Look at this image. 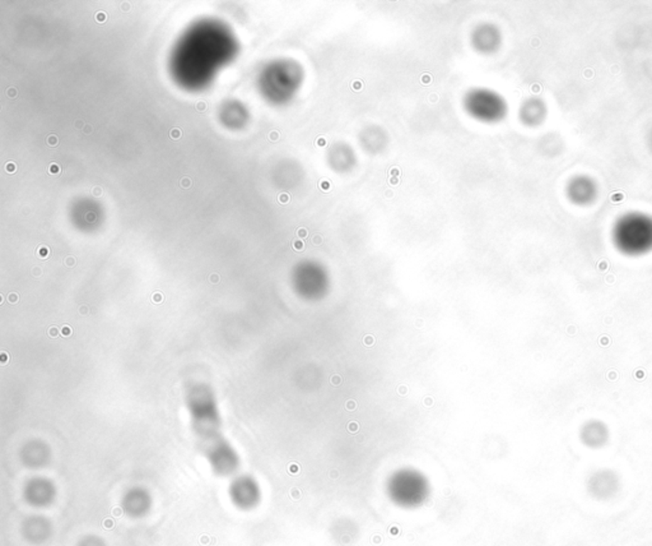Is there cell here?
Masks as SVG:
<instances>
[{
	"label": "cell",
	"mask_w": 652,
	"mask_h": 546,
	"mask_svg": "<svg viewBox=\"0 0 652 546\" xmlns=\"http://www.w3.org/2000/svg\"><path fill=\"white\" fill-rule=\"evenodd\" d=\"M568 202L576 207H589L600 196V185L595 178L587 174H576L568 179L565 187Z\"/></svg>",
	"instance_id": "cell-3"
},
{
	"label": "cell",
	"mask_w": 652,
	"mask_h": 546,
	"mask_svg": "<svg viewBox=\"0 0 652 546\" xmlns=\"http://www.w3.org/2000/svg\"><path fill=\"white\" fill-rule=\"evenodd\" d=\"M502 41L503 36L500 27L491 22H483L476 26L470 35L473 49L483 56H492L497 53L502 46Z\"/></svg>",
	"instance_id": "cell-4"
},
{
	"label": "cell",
	"mask_w": 652,
	"mask_h": 546,
	"mask_svg": "<svg viewBox=\"0 0 652 546\" xmlns=\"http://www.w3.org/2000/svg\"><path fill=\"white\" fill-rule=\"evenodd\" d=\"M59 172H60V169L56 164H53V165L50 166V172L51 174H59Z\"/></svg>",
	"instance_id": "cell-15"
},
{
	"label": "cell",
	"mask_w": 652,
	"mask_h": 546,
	"mask_svg": "<svg viewBox=\"0 0 652 546\" xmlns=\"http://www.w3.org/2000/svg\"><path fill=\"white\" fill-rule=\"evenodd\" d=\"M231 499L237 508L247 510L256 503V490L252 485L246 481H237L232 486Z\"/></svg>",
	"instance_id": "cell-9"
},
{
	"label": "cell",
	"mask_w": 652,
	"mask_h": 546,
	"mask_svg": "<svg viewBox=\"0 0 652 546\" xmlns=\"http://www.w3.org/2000/svg\"><path fill=\"white\" fill-rule=\"evenodd\" d=\"M6 169L8 172H16V165L13 162H9V164H6Z\"/></svg>",
	"instance_id": "cell-16"
},
{
	"label": "cell",
	"mask_w": 652,
	"mask_h": 546,
	"mask_svg": "<svg viewBox=\"0 0 652 546\" xmlns=\"http://www.w3.org/2000/svg\"><path fill=\"white\" fill-rule=\"evenodd\" d=\"M78 546H105L104 541L100 540L96 536H90L83 541H80Z\"/></svg>",
	"instance_id": "cell-11"
},
{
	"label": "cell",
	"mask_w": 652,
	"mask_h": 546,
	"mask_svg": "<svg viewBox=\"0 0 652 546\" xmlns=\"http://www.w3.org/2000/svg\"><path fill=\"white\" fill-rule=\"evenodd\" d=\"M171 137H172L173 140L178 138V137H180V130H178V129H173V130L171 132Z\"/></svg>",
	"instance_id": "cell-18"
},
{
	"label": "cell",
	"mask_w": 652,
	"mask_h": 546,
	"mask_svg": "<svg viewBox=\"0 0 652 546\" xmlns=\"http://www.w3.org/2000/svg\"><path fill=\"white\" fill-rule=\"evenodd\" d=\"M581 439L592 448L602 447L608 441V429L600 421H589L581 430Z\"/></svg>",
	"instance_id": "cell-8"
},
{
	"label": "cell",
	"mask_w": 652,
	"mask_h": 546,
	"mask_svg": "<svg viewBox=\"0 0 652 546\" xmlns=\"http://www.w3.org/2000/svg\"><path fill=\"white\" fill-rule=\"evenodd\" d=\"M358 141L360 147L363 148L367 154H378L383 152L388 146L389 135L383 127L368 125L360 130Z\"/></svg>",
	"instance_id": "cell-7"
},
{
	"label": "cell",
	"mask_w": 652,
	"mask_h": 546,
	"mask_svg": "<svg viewBox=\"0 0 652 546\" xmlns=\"http://www.w3.org/2000/svg\"><path fill=\"white\" fill-rule=\"evenodd\" d=\"M73 263H74L73 259H68V264H73Z\"/></svg>",
	"instance_id": "cell-21"
},
{
	"label": "cell",
	"mask_w": 652,
	"mask_h": 546,
	"mask_svg": "<svg viewBox=\"0 0 652 546\" xmlns=\"http://www.w3.org/2000/svg\"><path fill=\"white\" fill-rule=\"evenodd\" d=\"M646 146L647 148H648V151H650V154H652V127L648 129V132H647Z\"/></svg>",
	"instance_id": "cell-12"
},
{
	"label": "cell",
	"mask_w": 652,
	"mask_h": 546,
	"mask_svg": "<svg viewBox=\"0 0 652 546\" xmlns=\"http://www.w3.org/2000/svg\"><path fill=\"white\" fill-rule=\"evenodd\" d=\"M464 110L478 122L496 124L502 122L508 114L506 98L491 88H470L463 98Z\"/></svg>",
	"instance_id": "cell-2"
},
{
	"label": "cell",
	"mask_w": 652,
	"mask_h": 546,
	"mask_svg": "<svg viewBox=\"0 0 652 546\" xmlns=\"http://www.w3.org/2000/svg\"><path fill=\"white\" fill-rule=\"evenodd\" d=\"M181 185H183V188H189L190 185H191L190 179L183 178V180H181Z\"/></svg>",
	"instance_id": "cell-17"
},
{
	"label": "cell",
	"mask_w": 652,
	"mask_h": 546,
	"mask_svg": "<svg viewBox=\"0 0 652 546\" xmlns=\"http://www.w3.org/2000/svg\"><path fill=\"white\" fill-rule=\"evenodd\" d=\"M48 143H49V146H56L58 145L56 135H50L49 138H48Z\"/></svg>",
	"instance_id": "cell-13"
},
{
	"label": "cell",
	"mask_w": 652,
	"mask_h": 546,
	"mask_svg": "<svg viewBox=\"0 0 652 546\" xmlns=\"http://www.w3.org/2000/svg\"><path fill=\"white\" fill-rule=\"evenodd\" d=\"M548 105L540 98H529L523 101L518 109V119L528 128H538L548 117Z\"/></svg>",
	"instance_id": "cell-6"
},
{
	"label": "cell",
	"mask_w": 652,
	"mask_h": 546,
	"mask_svg": "<svg viewBox=\"0 0 652 546\" xmlns=\"http://www.w3.org/2000/svg\"><path fill=\"white\" fill-rule=\"evenodd\" d=\"M196 107H198V110H205L207 105L204 104V103H198V104H196Z\"/></svg>",
	"instance_id": "cell-19"
},
{
	"label": "cell",
	"mask_w": 652,
	"mask_h": 546,
	"mask_svg": "<svg viewBox=\"0 0 652 546\" xmlns=\"http://www.w3.org/2000/svg\"><path fill=\"white\" fill-rule=\"evenodd\" d=\"M8 93H9V95H12V96H14V95H16V91H14V90H12V91L9 90V91H8Z\"/></svg>",
	"instance_id": "cell-20"
},
{
	"label": "cell",
	"mask_w": 652,
	"mask_h": 546,
	"mask_svg": "<svg viewBox=\"0 0 652 546\" xmlns=\"http://www.w3.org/2000/svg\"><path fill=\"white\" fill-rule=\"evenodd\" d=\"M357 154L352 146L346 142H336L330 146L326 154V161L331 170L339 174L352 172L357 165Z\"/></svg>",
	"instance_id": "cell-5"
},
{
	"label": "cell",
	"mask_w": 652,
	"mask_h": 546,
	"mask_svg": "<svg viewBox=\"0 0 652 546\" xmlns=\"http://www.w3.org/2000/svg\"><path fill=\"white\" fill-rule=\"evenodd\" d=\"M611 243L622 256L643 257L652 253V215L628 211L611 226Z\"/></svg>",
	"instance_id": "cell-1"
},
{
	"label": "cell",
	"mask_w": 652,
	"mask_h": 546,
	"mask_svg": "<svg viewBox=\"0 0 652 546\" xmlns=\"http://www.w3.org/2000/svg\"><path fill=\"white\" fill-rule=\"evenodd\" d=\"M151 500L148 495H144L143 493H130L127 495L122 507L125 510V513L133 517V518H139L146 515V510H149Z\"/></svg>",
	"instance_id": "cell-10"
},
{
	"label": "cell",
	"mask_w": 652,
	"mask_h": 546,
	"mask_svg": "<svg viewBox=\"0 0 652 546\" xmlns=\"http://www.w3.org/2000/svg\"><path fill=\"white\" fill-rule=\"evenodd\" d=\"M90 130H91V127H85V132H87V133H88Z\"/></svg>",
	"instance_id": "cell-22"
},
{
	"label": "cell",
	"mask_w": 652,
	"mask_h": 546,
	"mask_svg": "<svg viewBox=\"0 0 652 546\" xmlns=\"http://www.w3.org/2000/svg\"><path fill=\"white\" fill-rule=\"evenodd\" d=\"M106 19H107V17H106V13L98 12L97 14H96V19H97L98 22H105Z\"/></svg>",
	"instance_id": "cell-14"
}]
</instances>
